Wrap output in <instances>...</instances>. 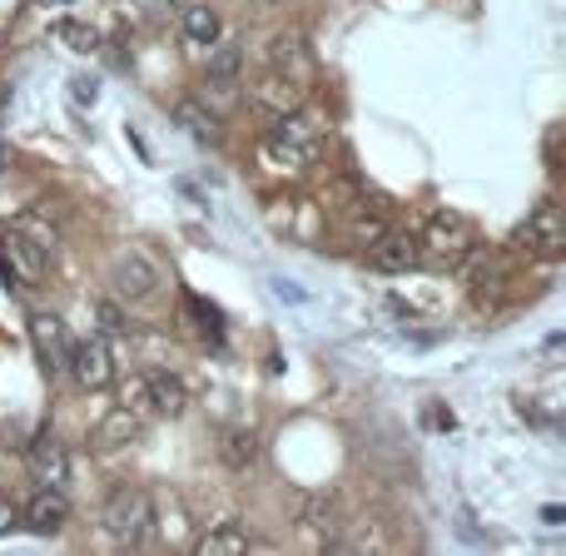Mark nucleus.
Returning a JSON list of instances; mask_svg holds the SVG:
<instances>
[{
  "label": "nucleus",
  "instance_id": "f3484780",
  "mask_svg": "<svg viewBox=\"0 0 566 556\" xmlns=\"http://www.w3.org/2000/svg\"><path fill=\"white\" fill-rule=\"evenodd\" d=\"M145 378H149V402H155L159 418H179L189 408V388L175 373H145Z\"/></svg>",
  "mask_w": 566,
  "mask_h": 556
},
{
  "label": "nucleus",
  "instance_id": "2eb2a0df",
  "mask_svg": "<svg viewBox=\"0 0 566 556\" xmlns=\"http://www.w3.org/2000/svg\"><path fill=\"white\" fill-rule=\"evenodd\" d=\"M269 65L283 70V75H293V80H303L313 70V50H308V40L298 35V30H279L274 40H269Z\"/></svg>",
  "mask_w": 566,
  "mask_h": 556
},
{
  "label": "nucleus",
  "instance_id": "6ab92c4d",
  "mask_svg": "<svg viewBox=\"0 0 566 556\" xmlns=\"http://www.w3.org/2000/svg\"><path fill=\"white\" fill-rule=\"evenodd\" d=\"M139 428H145V418H135L129 408H115V412H109V418L95 428V442H99V448H125V442L139 438Z\"/></svg>",
  "mask_w": 566,
  "mask_h": 556
},
{
  "label": "nucleus",
  "instance_id": "b1692460",
  "mask_svg": "<svg viewBox=\"0 0 566 556\" xmlns=\"http://www.w3.org/2000/svg\"><path fill=\"white\" fill-rule=\"evenodd\" d=\"M90 308H95V318H99V328H105V333H125V328H129V323H125V313H119L109 298H95V303H90Z\"/></svg>",
  "mask_w": 566,
  "mask_h": 556
},
{
  "label": "nucleus",
  "instance_id": "6e6552de",
  "mask_svg": "<svg viewBox=\"0 0 566 556\" xmlns=\"http://www.w3.org/2000/svg\"><path fill=\"white\" fill-rule=\"evenodd\" d=\"M25 462H30V478H35L40 487H65L70 482V448L50 428H40L35 438H30Z\"/></svg>",
  "mask_w": 566,
  "mask_h": 556
},
{
  "label": "nucleus",
  "instance_id": "5701e85b",
  "mask_svg": "<svg viewBox=\"0 0 566 556\" xmlns=\"http://www.w3.org/2000/svg\"><path fill=\"white\" fill-rule=\"evenodd\" d=\"M303 527L318 532V537L323 532H333V497H313L308 507H303Z\"/></svg>",
  "mask_w": 566,
  "mask_h": 556
},
{
  "label": "nucleus",
  "instance_id": "4468645a",
  "mask_svg": "<svg viewBox=\"0 0 566 556\" xmlns=\"http://www.w3.org/2000/svg\"><path fill=\"white\" fill-rule=\"evenodd\" d=\"M179 35L189 40V45H214L219 35H224V20H219V10L209 6V0H189V6H179Z\"/></svg>",
  "mask_w": 566,
  "mask_h": 556
},
{
  "label": "nucleus",
  "instance_id": "ddd939ff",
  "mask_svg": "<svg viewBox=\"0 0 566 556\" xmlns=\"http://www.w3.org/2000/svg\"><path fill=\"white\" fill-rule=\"evenodd\" d=\"M239 75H244V45L219 35L209 45V85H214V95H234Z\"/></svg>",
  "mask_w": 566,
  "mask_h": 556
},
{
  "label": "nucleus",
  "instance_id": "393cba45",
  "mask_svg": "<svg viewBox=\"0 0 566 556\" xmlns=\"http://www.w3.org/2000/svg\"><path fill=\"white\" fill-rule=\"evenodd\" d=\"M70 85H75V99H80V105H85V99H90V105H95V80H85V75H80V80H70Z\"/></svg>",
  "mask_w": 566,
  "mask_h": 556
},
{
  "label": "nucleus",
  "instance_id": "f8f14e48",
  "mask_svg": "<svg viewBox=\"0 0 566 556\" xmlns=\"http://www.w3.org/2000/svg\"><path fill=\"white\" fill-rule=\"evenodd\" d=\"M368 264L378 269V274H408V269L422 264L418 239L412 234H378L373 249H368Z\"/></svg>",
  "mask_w": 566,
  "mask_h": 556
},
{
  "label": "nucleus",
  "instance_id": "f03ea898",
  "mask_svg": "<svg viewBox=\"0 0 566 556\" xmlns=\"http://www.w3.org/2000/svg\"><path fill=\"white\" fill-rule=\"evenodd\" d=\"M155 527V502L145 487H115L99 507V532H105L115 547H139Z\"/></svg>",
  "mask_w": 566,
  "mask_h": 556
},
{
  "label": "nucleus",
  "instance_id": "7ed1b4c3",
  "mask_svg": "<svg viewBox=\"0 0 566 556\" xmlns=\"http://www.w3.org/2000/svg\"><path fill=\"white\" fill-rule=\"evenodd\" d=\"M472 244H478V229H472L468 214H458V209H442V214L428 219V229H422L418 239V254L428 259V264H462V259L472 254Z\"/></svg>",
  "mask_w": 566,
  "mask_h": 556
},
{
  "label": "nucleus",
  "instance_id": "a211bd4d",
  "mask_svg": "<svg viewBox=\"0 0 566 556\" xmlns=\"http://www.w3.org/2000/svg\"><path fill=\"white\" fill-rule=\"evenodd\" d=\"M199 556H244L249 552V532L239 527V522H219V527H209L205 537L195 542Z\"/></svg>",
  "mask_w": 566,
  "mask_h": 556
},
{
  "label": "nucleus",
  "instance_id": "39448f33",
  "mask_svg": "<svg viewBox=\"0 0 566 556\" xmlns=\"http://www.w3.org/2000/svg\"><path fill=\"white\" fill-rule=\"evenodd\" d=\"M517 249H527V254H542V259H557L562 254V244H566V229H562V209L552 204H537L527 219L517 224Z\"/></svg>",
  "mask_w": 566,
  "mask_h": 556
},
{
  "label": "nucleus",
  "instance_id": "cd10ccee",
  "mask_svg": "<svg viewBox=\"0 0 566 556\" xmlns=\"http://www.w3.org/2000/svg\"><path fill=\"white\" fill-rule=\"evenodd\" d=\"M35 6H75V0H35Z\"/></svg>",
  "mask_w": 566,
  "mask_h": 556
},
{
  "label": "nucleus",
  "instance_id": "0eeeda50",
  "mask_svg": "<svg viewBox=\"0 0 566 556\" xmlns=\"http://www.w3.org/2000/svg\"><path fill=\"white\" fill-rule=\"evenodd\" d=\"M109 283H115L119 298L145 303V298H155L165 279H159V264H155V259L139 254V249H129V254L115 259V269H109Z\"/></svg>",
  "mask_w": 566,
  "mask_h": 556
},
{
  "label": "nucleus",
  "instance_id": "a878e982",
  "mask_svg": "<svg viewBox=\"0 0 566 556\" xmlns=\"http://www.w3.org/2000/svg\"><path fill=\"white\" fill-rule=\"evenodd\" d=\"M10 527H15V502L0 497V532H10Z\"/></svg>",
  "mask_w": 566,
  "mask_h": 556
},
{
  "label": "nucleus",
  "instance_id": "aec40b11",
  "mask_svg": "<svg viewBox=\"0 0 566 556\" xmlns=\"http://www.w3.org/2000/svg\"><path fill=\"white\" fill-rule=\"evenodd\" d=\"M175 115H179V125H185L195 139H205V145H214V139H219V119L209 115V109L199 105V99H185V105H179Z\"/></svg>",
  "mask_w": 566,
  "mask_h": 556
},
{
  "label": "nucleus",
  "instance_id": "412c9836",
  "mask_svg": "<svg viewBox=\"0 0 566 556\" xmlns=\"http://www.w3.org/2000/svg\"><path fill=\"white\" fill-rule=\"evenodd\" d=\"M55 35L65 40L70 50H80V55H90V50L99 45V30H95V25H80V20H60Z\"/></svg>",
  "mask_w": 566,
  "mask_h": 556
},
{
  "label": "nucleus",
  "instance_id": "bb28decb",
  "mask_svg": "<svg viewBox=\"0 0 566 556\" xmlns=\"http://www.w3.org/2000/svg\"><path fill=\"white\" fill-rule=\"evenodd\" d=\"M10 169V145H6V135H0V175Z\"/></svg>",
  "mask_w": 566,
  "mask_h": 556
},
{
  "label": "nucleus",
  "instance_id": "1a4fd4ad",
  "mask_svg": "<svg viewBox=\"0 0 566 556\" xmlns=\"http://www.w3.org/2000/svg\"><path fill=\"white\" fill-rule=\"evenodd\" d=\"M30 343H35L40 368H45L50 378H60V373H65V363H70V333H65V323H60L55 313H35V318H30Z\"/></svg>",
  "mask_w": 566,
  "mask_h": 556
},
{
  "label": "nucleus",
  "instance_id": "9d476101",
  "mask_svg": "<svg viewBox=\"0 0 566 556\" xmlns=\"http://www.w3.org/2000/svg\"><path fill=\"white\" fill-rule=\"evenodd\" d=\"M249 99H254L264 115H293V109H303V85L293 75H283V70H269L264 80H259L254 90H249Z\"/></svg>",
  "mask_w": 566,
  "mask_h": 556
},
{
  "label": "nucleus",
  "instance_id": "c85d7f7f",
  "mask_svg": "<svg viewBox=\"0 0 566 556\" xmlns=\"http://www.w3.org/2000/svg\"><path fill=\"white\" fill-rule=\"evenodd\" d=\"M165 6H189V0H165Z\"/></svg>",
  "mask_w": 566,
  "mask_h": 556
},
{
  "label": "nucleus",
  "instance_id": "dca6fc26",
  "mask_svg": "<svg viewBox=\"0 0 566 556\" xmlns=\"http://www.w3.org/2000/svg\"><path fill=\"white\" fill-rule=\"evenodd\" d=\"M259 452H264V442H259L254 428H229L224 438H219V458H224V468H234V472L254 468Z\"/></svg>",
  "mask_w": 566,
  "mask_h": 556
},
{
  "label": "nucleus",
  "instance_id": "20e7f679",
  "mask_svg": "<svg viewBox=\"0 0 566 556\" xmlns=\"http://www.w3.org/2000/svg\"><path fill=\"white\" fill-rule=\"evenodd\" d=\"M65 373L80 382L85 392H105L109 382H115V358H109V348H105V338H80V343H70V363H65Z\"/></svg>",
  "mask_w": 566,
  "mask_h": 556
},
{
  "label": "nucleus",
  "instance_id": "f257e3e1",
  "mask_svg": "<svg viewBox=\"0 0 566 556\" xmlns=\"http://www.w3.org/2000/svg\"><path fill=\"white\" fill-rule=\"evenodd\" d=\"M318 149H323V119L293 109V115H279V125L269 129L264 145H259V155H264L269 169H289V175H298V169L313 165Z\"/></svg>",
  "mask_w": 566,
  "mask_h": 556
},
{
  "label": "nucleus",
  "instance_id": "9b49d317",
  "mask_svg": "<svg viewBox=\"0 0 566 556\" xmlns=\"http://www.w3.org/2000/svg\"><path fill=\"white\" fill-rule=\"evenodd\" d=\"M65 522H70L65 487H40L35 497L25 502V527L35 532V537H55V532H65Z\"/></svg>",
  "mask_w": 566,
  "mask_h": 556
},
{
  "label": "nucleus",
  "instance_id": "423d86ee",
  "mask_svg": "<svg viewBox=\"0 0 566 556\" xmlns=\"http://www.w3.org/2000/svg\"><path fill=\"white\" fill-rule=\"evenodd\" d=\"M0 269H6V279L15 283V289H40V279H45V254H40L20 229H6V234H0Z\"/></svg>",
  "mask_w": 566,
  "mask_h": 556
},
{
  "label": "nucleus",
  "instance_id": "4be33fe9",
  "mask_svg": "<svg viewBox=\"0 0 566 556\" xmlns=\"http://www.w3.org/2000/svg\"><path fill=\"white\" fill-rule=\"evenodd\" d=\"M119 408H129L135 418H155V402H149V378L145 373H135V378L125 382V402Z\"/></svg>",
  "mask_w": 566,
  "mask_h": 556
}]
</instances>
